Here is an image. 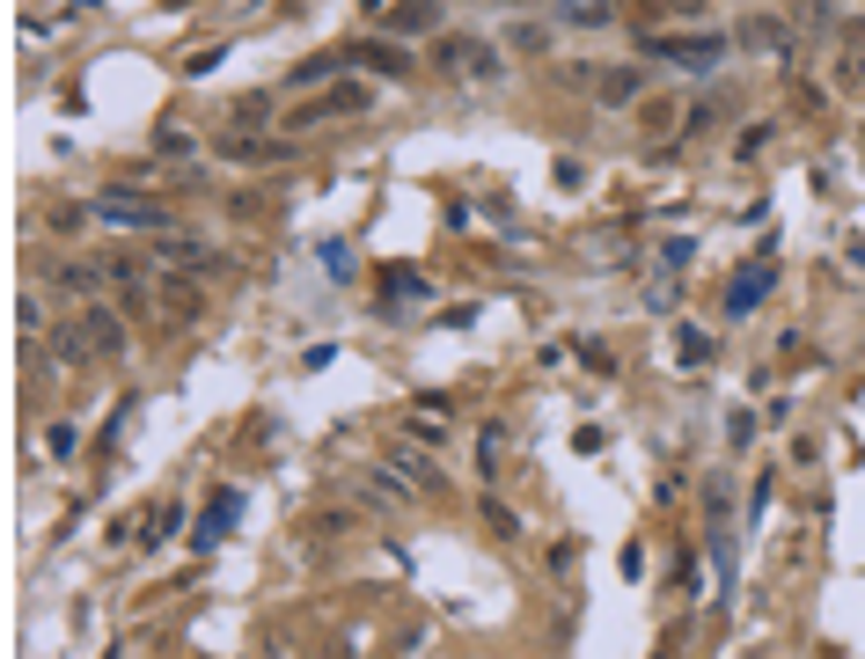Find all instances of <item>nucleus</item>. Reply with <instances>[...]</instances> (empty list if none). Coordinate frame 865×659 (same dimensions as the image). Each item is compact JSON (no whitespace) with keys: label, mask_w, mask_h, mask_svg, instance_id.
<instances>
[{"label":"nucleus","mask_w":865,"mask_h":659,"mask_svg":"<svg viewBox=\"0 0 865 659\" xmlns=\"http://www.w3.org/2000/svg\"><path fill=\"white\" fill-rule=\"evenodd\" d=\"M360 110H374V88H367V81H331V88H316L308 104H294V110H286V125H279V132H286V139H301V132H316V125L360 118Z\"/></svg>","instance_id":"f257e3e1"},{"label":"nucleus","mask_w":865,"mask_h":659,"mask_svg":"<svg viewBox=\"0 0 865 659\" xmlns=\"http://www.w3.org/2000/svg\"><path fill=\"white\" fill-rule=\"evenodd\" d=\"M726 45L719 30H668V37H646V59H660V67H682V73H719L726 67Z\"/></svg>","instance_id":"f03ea898"},{"label":"nucleus","mask_w":865,"mask_h":659,"mask_svg":"<svg viewBox=\"0 0 865 659\" xmlns=\"http://www.w3.org/2000/svg\"><path fill=\"white\" fill-rule=\"evenodd\" d=\"M96 220L125 227V235H169V206H161V198H140V191H104L96 198Z\"/></svg>","instance_id":"7ed1b4c3"},{"label":"nucleus","mask_w":865,"mask_h":659,"mask_svg":"<svg viewBox=\"0 0 865 659\" xmlns=\"http://www.w3.org/2000/svg\"><path fill=\"white\" fill-rule=\"evenodd\" d=\"M213 155L228 161V169H265V161H286L294 147H286V139H257L249 125H235L228 139H213Z\"/></svg>","instance_id":"20e7f679"},{"label":"nucleus","mask_w":865,"mask_h":659,"mask_svg":"<svg viewBox=\"0 0 865 659\" xmlns=\"http://www.w3.org/2000/svg\"><path fill=\"white\" fill-rule=\"evenodd\" d=\"M734 45L756 52V59H793V22H785V16H741Z\"/></svg>","instance_id":"39448f33"},{"label":"nucleus","mask_w":865,"mask_h":659,"mask_svg":"<svg viewBox=\"0 0 865 659\" xmlns=\"http://www.w3.org/2000/svg\"><path fill=\"white\" fill-rule=\"evenodd\" d=\"M104 278H110V272H96V264H81V257H59L52 272H45V286H52L59 301H81V308H89V301L104 294Z\"/></svg>","instance_id":"423d86ee"},{"label":"nucleus","mask_w":865,"mask_h":659,"mask_svg":"<svg viewBox=\"0 0 865 659\" xmlns=\"http://www.w3.org/2000/svg\"><path fill=\"white\" fill-rule=\"evenodd\" d=\"M73 315H81V330H89L96 360H125V315L110 308V301H89V308H73Z\"/></svg>","instance_id":"0eeeda50"},{"label":"nucleus","mask_w":865,"mask_h":659,"mask_svg":"<svg viewBox=\"0 0 865 659\" xmlns=\"http://www.w3.org/2000/svg\"><path fill=\"white\" fill-rule=\"evenodd\" d=\"M382 30L389 37H433V30H441V0H389Z\"/></svg>","instance_id":"6e6552de"},{"label":"nucleus","mask_w":865,"mask_h":659,"mask_svg":"<svg viewBox=\"0 0 865 659\" xmlns=\"http://www.w3.org/2000/svg\"><path fill=\"white\" fill-rule=\"evenodd\" d=\"M617 16H623V0H550L558 30H609Z\"/></svg>","instance_id":"1a4fd4ad"},{"label":"nucleus","mask_w":865,"mask_h":659,"mask_svg":"<svg viewBox=\"0 0 865 659\" xmlns=\"http://www.w3.org/2000/svg\"><path fill=\"white\" fill-rule=\"evenodd\" d=\"M45 352H52V366H67V374L96 366V345H89V330H81V315H67V323L45 337Z\"/></svg>","instance_id":"9d476101"},{"label":"nucleus","mask_w":865,"mask_h":659,"mask_svg":"<svg viewBox=\"0 0 865 659\" xmlns=\"http://www.w3.org/2000/svg\"><path fill=\"white\" fill-rule=\"evenodd\" d=\"M646 96V67H601L594 73V104L601 110H631Z\"/></svg>","instance_id":"9b49d317"},{"label":"nucleus","mask_w":865,"mask_h":659,"mask_svg":"<svg viewBox=\"0 0 865 659\" xmlns=\"http://www.w3.org/2000/svg\"><path fill=\"white\" fill-rule=\"evenodd\" d=\"M682 96H638V125H646V139H682Z\"/></svg>","instance_id":"f8f14e48"},{"label":"nucleus","mask_w":865,"mask_h":659,"mask_svg":"<svg viewBox=\"0 0 865 659\" xmlns=\"http://www.w3.org/2000/svg\"><path fill=\"white\" fill-rule=\"evenodd\" d=\"M345 52H353V67H360V73H389V81H396V73H411V52H404V45H389V37L345 45Z\"/></svg>","instance_id":"ddd939ff"},{"label":"nucleus","mask_w":865,"mask_h":659,"mask_svg":"<svg viewBox=\"0 0 865 659\" xmlns=\"http://www.w3.org/2000/svg\"><path fill=\"white\" fill-rule=\"evenodd\" d=\"M763 294H770V257H756L748 272H734V286H726V315H748Z\"/></svg>","instance_id":"4468645a"},{"label":"nucleus","mask_w":865,"mask_h":659,"mask_svg":"<svg viewBox=\"0 0 865 659\" xmlns=\"http://www.w3.org/2000/svg\"><path fill=\"white\" fill-rule=\"evenodd\" d=\"M829 88L844 96V104H865V52L858 45H844V52L829 59Z\"/></svg>","instance_id":"2eb2a0df"},{"label":"nucleus","mask_w":865,"mask_h":659,"mask_svg":"<svg viewBox=\"0 0 865 659\" xmlns=\"http://www.w3.org/2000/svg\"><path fill=\"white\" fill-rule=\"evenodd\" d=\"M155 308L169 315V323H198V315H206V294H198V286H177V278H161Z\"/></svg>","instance_id":"dca6fc26"},{"label":"nucleus","mask_w":865,"mask_h":659,"mask_svg":"<svg viewBox=\"0 0 865 659\" xmlns=\"http://www.w3.org/2000/svg\"><path fill=\"white\" fill-rule=\"evenodd\" d=\"M155 257H161V264H177V272H213V249L198 243V235H161Z\"/></svg>","instance_id":"f3484780"},{"label":"nucleus","mask_w":865,"mask_h":659,"mask_svg":"<svg viewBox=\"0 0 865 659\" xmlns=\"http://www.w3.org/2000/svg\"><path fill=\"white\" fill-rule=\"evenodd\" d=\"M389 469H396L411 491H425V499H441V491H448V484H441V469H433V447H425V454H396Z\"/></svg>","instance_id":"a211bd4d"},{"label":"nucleus","mask_w":865,"mask_h":659,"mask_svg":"<svg viewBox=\"0 0 865 659\" xmlns=\"http://www.w3.org/2000/svg\"><path fill=\"white\" fill-rule=\"evenodd\" d=\"M455 73H470V81L492 88V81H507V59H499L492 45H478V37H470V45H462V67H455Z\"/></svg>","instance_id":"6ab92c4d"},{"label":"nucleus","mask_w":865,"mask_h":659,"mask_svg":"<svg viewBox=\"0 0 865 659\" xmlns=\"http://www.w3.org/2000/svg\"><path fill=\"white\" fill-rule=\"evenodd\" d=\"M337 67H353V52H345V45H337V52H316V59H301V67L286 73V81H294V88H323V81H331Z\"/></svg>","instance_id":"aec40b11"},{"label":"nucleus","mask_w":865,"mask_h":659,"mask_svg":"<svg viewBox=\"0 0 865 659\" xmlns=\"http://www.w3.org/2000/svg\"><path fill=\"white\" fill-rule=\"evenodd\" d=\"M550 30H558V22H513L507 45H513L521 59H543V52H550Z\"/></svg>","instance_id":"412c9836"},{"label":"nucleus","mask_w":865,"mask_h":659,"mask_svg":"<svg viewBox=\"0 0 865 659\" xmlns=\"http://www.w3.org/2000/svg\"><path fill=\"white\" fill-rule=\"evenodd\" d=\"M45 454H52V462H73V454H81V425H73V417L45 425Z\"/></svg>","instance_id":"4be33fe9"},{"label":"nucleus","mask_w":865,"mask_h":659,"mask_svg":"<svg viewBox=\"0 0 865 659\" xmlns=\"http://www.w3.org/2000/svg\"><path fill=\"white\" fill-rule=\"evenodd\" d=\"M675 360H682V366H705V360H711V337H705L697 323H682V330H675Z\"/></svg>","instance_id":"5701e85b"},{"label":"nucleus","mask_w":865,"mask_h":659,"mask_svg":"<svg viewBox=\"0 0 865 659\" xmlns=\"http://www.w3.org/2000/svg\"><path fill=\"white\" fill-rule=\"evenodd\" d=\"M382 294H389V301H396V294H419V301H425V294H433V278H425V272H404V264H396V272H382Z\"/></svg>","instance_id":"b1692460"},{"label":"nucleus","mask_w":865,"mask_h":659,"mask_svg":"<svg viewBox=\"0 0 865 659\" xmlns=\"http://www.w3.org/2000/svg\"><path fill=\"white\" fill-rule=\"evenodd\" d=\"M228 521H235V491H220V499H213V513H206V528H198V550H213Z\"/></svg>","instance_id":"393cba45"},{"label":"nucleus","mask_w":865,"mask_h":659,"mask_svg":"<svg viewBox=\"0 0 865 659\" xmlns=\"http://www.w3.org/2000/svg\"><path fill=\"white\" fill-rule=\"evenodd\" d=\"M104 272H110V286H125V294H140V286H147V257H110Z\"/></svg>","instance_id":"a878e982"},{"label":"nucleus","mask_w":865,"mask_h":659,"mask_svg":"<svg viewBox=\"0 0 865 659\" xmlns=\"http://www.w3.org/2000/svg\"><path fill=\"white\" fill-rule=\"evenodd\" d=\"M478 505H484V521H492L499 535H521V513H513V505L499 499V491H478Z\"/></svg>","instance_id":"bb28decb"},{"label":"nucleus","mask_w":865,"mask_h":659,"mask_svg":"<svg viewBox=\"0 0 865 659\" xmlns=\"http://www.w3.org/2000/svg\"><path fill=\"white\" fill-rule=\"evenodd\" d=\"M155 147H161L169 161H191V155H198V132H184V125H161V139H155Z\"/></svg>","instance_id":"cd10ccee"},{"label":"nucleus","mask_w":865,"mask_h":659,"mask_svg":"<svg viewBox=\"0 0 865 659\" xmlns=\"http://www.w3.org/2000/svg\"><path fill=\"white\" fill-rule=\"evenodd\" d=\"M770 125H741V139H734V161H763V147H770Z\"/></svg>","instance_id":"c85d7f7f"},{"label":"nucleus","mask_w":865,"mask_h":659,"mask_svg":"<svg viewBox=\"0 0 865 659\" xmlns=\"http://www.w3.org/2000/svg\"><path fill=\"white\" fill-rule=\"evenodd\" d=\"M411 447H433V454H441V447H448V425H441V417H411Z\"/></svg>","instance_id":"c756f323"},{"label":"nucleus","mask_w":865,"mask_h":659,"mask_svg":"<svg viewBox=\"0 0 865 659\" xmlns=\"http://www.w3.org/2000/svg\"><path fill=\"white\" fill-rule=\"evenodd\" d=\"M81 220H96V206H52V227H59V235H73Z\"/></svg>","instance_id":"7c9ffc66"},{"label":"nucleus","mask_w":865,"mask_h":659,"mask_svg":"<svg viewBox=\"0 0 865 659\" xmlns=\"http://www.w3.org/2000/svg\"><path fill=\"white\" fill-rule=\"evenodd\" d=\"M16 323H22V337H45V301H22Z\"/></svg>","instance_id":"2f4dec72"},{"label":"nucleus","mask_w":865,"mask_h":659,"mask_svg":"<svg viewBox=\"0 0 865 659\" xmlns=\"http://www.w3.org/2000/svg\"><path fill=\"white\" fill-rule=\"evenodd\" d=\"M580 360L594 366V374H617V352H609V345H580Z\"/></svg>","instance_id":"473e14b6"},{"label":"nucleus","mask_w":865,"mask_h":659,"mask_svg":"<svg viewBox=\"0 0 865 659\" xmlns=\"http://www.w3.org/2000/svg\"><path fill=\"white\" fill-rule=\"evenodd\" d=\"M308 535H345V513H308Z\"/></svg>","instance_id":"72a5a7b5"},{"label":"nucleus","mask_w":865,"mask_h":659,"mask_svg":"<svg viewBox=\"0 0 865 659\" xmlns=\"http://www.w3.org/2000/svg\"><path fill=\"white\" fill-rule=\"evenodd\" d=\"M844 45H858V52H865V16H851V22H844Z\"/></svg>","instance_id":"f704fd0d"},{"label":"nucleus","mask_w":865,"mask_h":659,"mask_svg":"<svg viewBox=\"0 0 865 659\" xmlns=\"http://www.w3.org/2000/svg\"><path fill=\"white\" fill-rule=\"evenodd\" d=\"M858 139H865V125H858Z\"/></svg>","instance_id":"c9c22d12"}]
</instances>
